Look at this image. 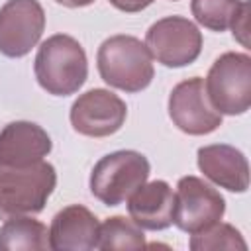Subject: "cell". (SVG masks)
I'll use <instances>...</instances> for the list:
<instances>
[{
	"instance_id": "cell-1",
	"label": "cell",
	"mask_w": 251,
	"mask_h": 251,
	"mask_svg": "<svg viewBox=\"0 0 251 251\" xmlns=\"http://www.w3.org/2000/svg\"><path fill=\"white\" fill-rule=\"evenodd\" d=\"M55 186V167L43 159L29 165H0V220L39 214Z\"/></svg>"
},
{
	"instance_id": "cell-2",
	"label": "cell",
	"mask_w": 251,
	"mask_h": 251,
	"mask_svg": "<svg viewBox=\"0 0 251 251\" xmlns=\"http://www.w3.org/2000/svg\"><path fill=\"white\" fill-rule=\"evenodd\" d=\"M33 73L45 92L53 96H69L78 92L86 82L88 59L75 37L55 33L39 45L33 61Z\"/></svg>"
},
{
	"instance_id": "cell-3",
	"label": "cell",
	"mask_w": 251,
	"mask_h": 251,
	"mask_svg": "<svg viewBox=\"0 0 251 251\" xmlns=\"http://www.w3.org/2000/svg\"><path fill=\"white\" fill-rule=\"evenodd\" d=\"M100 78L124 92H141L155 76L153 57L147 45L126 33L112 35L102 41L96 53Z\"/></svg>"
},
{
	"instance_id": "cell-4",
	"label": "cell",
	"mask_w": 251,
	"mask_h": 251,
	"mask_svg": "<svg viewBox=\"0 0 251 251\" xmlns=\"http://www.w3.org/2000/svg\"><path fill=\"white\" fill-rule=\"evenodd\" d=\"M151 165L147 157L133 149H120L104 155L90 173V192L104 206H120L143 182Z\"/></svg>"
},
{
	"instance_id": "cell-5",
	"label": "cell",
	"mask_w": 251,
	"mask_h": 251,
	"mask_svg": "<svg viewBox=\"0 0 251 251\" xmlns=\"http://www.w3.org/2000/svg\"><path fill=\"white\" fill-rule=\"evenodd\" d=\"M212 106L222 116H241L251 106V57L227 51L220 55L204 80Z\"/></svg>"
},
{
	"instance_id": "cell-6",
	"label": "cell",
	"mask_w": 251,
	"mask_h": 251,
	"mask_svg": "<svg viewBox=\"0 0 251 251\" xmlns=\"http://www.w3.org/2000/svg\"><path fill=\"white\" fill-rule=\"evenodd\" d=\"M145 45L157 63L169 69H180L198 59L202 51V33L188 18L167 16L151 24L145 33Z\"/></svg>"
},
{
	"instance_id": "cell-7",
	"label": "cell",
	"mask_w": 251,
	"mask_h": 251,
	"mask_svg": "<svg viewBox=\"0 0 251 251\" xmlns=\"http://www.w3.org/2000/svg\"><path fill=\"white\" fill-rule=\"evenodd\" d=\"M224 214L226 200L212 184L192 175L178 178L175 192L173 224L180 231L188 235L198 233L220 222Z\"/></svg>"
},
{
	"instance_id": "cell-8",
	"label": "cell",
	"mask_w": 251,
	"mask_h": 251,
	"mask_svg": "<svg viewBox=\"0 0 251 251\" xmlns=\"http://www.w3.org/2000/svg\"><path fill=\"white\" fill-rule=\"evenodd\" d=\"M127 118L126 102L106 88H90L82 92L71 106V126L86 137H108L116 133Z\"/></svg>"
},
{
	"instance_id": "cell-9",
	"label": "cell",
	"mask_w": 251,
	"mask_h": 251,
	"mask_svg": "<svg viewBox=\"0 0 251 251\" xmlns=\"http://www.w3.org/2000/svg\"><path fill=\"white\" fill-rule=\"evenodd\" d=\"M43 29L45 12L37 0H8L0 8V53L10 59L27 55Z\"/></svg>"
},
{
	"instance_id": "cell-10",
	"label": "cell",
	"mask_w": 251,
	"mask_h": 251,
	"mask_svg": "<svg viewBox=\"0 0 251 251\" xmlns=\"http://www.w3.org/2000/svg\"><path fill=\"white\" fill-rule=\"evenodd\" d=\"M169 118L188 135H208L222 126V114L212 106L200 76L186 78L171 90Z\"/></svg>"
},
{
	"instance_id": "cell-11",
	"label": "cell",
	"mask_w": 251,
	"mask_h": 251,
	"mask_svg": "<svg viewBox=\"0 0 251 251\" xmlns=\"http://www.w3.org/2000/svg\"><path fill=\"white\" fill-rule=\"evenodd\" d=\"M200 173L214 184L229 192H245L249 188V163L243 151L227 143L204 145L196 153Z\"/></svg>"
},
{
	"instance_id": "cell-12",
	"label": "cell",
	"mask_w": 251,
	"mask_h": 251,
	"mask_svg": "<svg viewBox=\"0 0 251 251\" xmlns=\"http://www.w3.org/2000/svg\"><path fill=\"white\" fill-rule=\"evenodd\" d=\"M100 222L80 204L59 210L49 226V249L55 251H90L98 245Z\"/></svg>"
},
{
	"instance_id": "cell-13",
	"label": "cell",
	"mask_w": 251,
	"mask_h": 251,
	"mask_svg": "<svg viewBox=\"0 0 251 251\" xmlns=\"http://www.w3.org/2000/svg\"><path fill=\"white\" fill-rule=\"evenodd\" d=\"M127 214L141 227L161 231L173 226L175 192L165 180L143 182L127 198Z\"/></svg>"
},
{
	"instance_id": "cell-14",
	"label": "cell",
	"mask_w": 251,
	"mask_h": 251,
	"mask_svg": "<svg viewBox=\"0 0 251 251\" xmlns=\"http://www.w3.org/2000/svg\"><path fill=\"white\" fill-rule=\"evenodd\" d=\"M53 149L49 133L33 122H10L0 131V165H29Z\"/></svg>"
},
{
	"instance_id": "cell-15",
	"label": "cell",
	"mask_w": 251,
	"mask_h": 251,
	"mask_svg": "<svg viewBox=\"0 0 251 251\" xmlns=\"http://www.w3.org/2000/svg\"><path fill=\"white\" fill-rule=\"evenodd\" d=\"M0 249H49V229L45 227V224L29 216L8 218L0 227Z\"/></svg>"
},
{
	"instance_id": "cell-16",
	"label": "cell",
	"mask_w": 251,
	"mask_h": 251,
	"mask_svg": "<svg viewBox=\"0 0 251 251\" xmlns=\"http://www.w3.org/2000/svg\"><path fill=\"white\" fill-rule=\"evenodd\" d=\"M98 249H143L145 247V233L143 229L126 216H112L100 224L98 231Z\"/></svg>"
},
{
	"instance_id": "cell-17",
	"label": "cell",
	"mask_w": 251,
	"mask_h": 251,
	"mask_svg": "<svg viewBox=\"0 0 251 251\" xmlns=\"http://www.w3.org/2000/svg\"><path fill=\"white\" fill-rule=\"evenodd\" d=\"M241 6L243 0H190L194 20L212 31H226Z\"/></svg>"
},
{
	"instance_id": "cell-18",
	"label": "cell",
	"mask_w": 251,
	"mask_h": 251,
	"mask_svg": "<svg viewBox=\"0 0 251 251\" xmlns=\"http://www.w3.org/2000/svg\"><path fill=\"white\" fill-rule=\"evenodd\" d=\"M192 251H218V249H247V243L239 229H235L231 224H224L222 220L214 226L192 233L188 241Z\"/></svg>"
},
{
	"instance_id": "cell-19",
	"label": "cell",
	"mask_w": 251,
	"mask_h": 251,
	"mask_svg": "<svg viewBox=\"0 0 251 251\" xmlns=\"http://www.w3.org/2000/svg\"><path fill=\"white\" fill-rule=\"evenodd\" d=\"M249 8H251V4L247 0H243V6L239 10V14L235 16V20L229 25L231 31H233V37L243 47H249Z\"/></svg>"
},
{
	"instance_id": "cell-20",
	"label": "cell",
	"mask_w": 251,
	"mask_h": 251,
	"mask_svg": "<svg viewBox=\"0 0 251 251\" xmlns=\"http://www.w3.org/2000/svg\"><path fill=\"white\" fill-rule=\"evenodd\" d=\"M110 4L114 8H118V10H122V12L133 14V12H141L147 6H151L153 0H110Z\"/></svg>"
},
{
	"instance_id": "cell-21",
	"label": "cell",
	"mask_w": 251,
	"mask_h": 251,
	"mask_svg": "<svg viewBox=\"0 0 251 251\" xmlns=\"http://www.w3.org/2000/svg\"><path fill=\"white\" fill-rule=\"evenodd\" d=\"M55 2L65 8H82V6H90L94 0H55Z\"/></svg>"
}]
</instances>
